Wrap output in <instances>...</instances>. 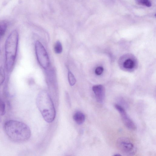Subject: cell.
Segmentation results:
<instances>
[{
	"instance_id": "cell-14",
	"label": "cell",
	"mask_w": 156,
	"mask_h": 156,
	"mask_svg": "<svg viewBox=\"0 0 156 156\" xmlns=\"http://www.w3.org/2000/svg\"><path fill=\"white\" fill-rule=\"evenodd\" d=\"M7 26L6 23L5 22H2L0 23V28L2 36L5 33Z\"/></svg>"
},
{
	"instance_id": "cell-17",
	"label": "cell",
	"mask_w": 156,
	"mask_h": 156,
	"mask_svg": "<svg viewBox=\"0 0 156 156\" xmlns=\"http://www.w3.org/2000/svg\"><path fill=\"white\" fill-rule=\"evenodd\" d=\"M2 34L1 29L0 28V56L1 55V47H0V41H1V37L2 36Z\"/></svg>"
},
{
	"instance_id": "cell-3",
	"label": "cell",
	"mask_w": 156,
	"mask_h": 156,
	"mask_svg": "<svg viewBox=\"0 0 156 156\" xmlns=\"http://www.w3.org/2000/svg\"><path fill=\"white\" fill-rule=\"evenodd\" d=\"M19 34L16 30L11 32L6 40L5 44V66L7 71L12 70L16 58Z\"/></svg>"
},
{
	"instance_id": "cell-15",
	"label": "cell",
	"mask_w": 156,
	"mask_h": 156,
	"mask_svg": "<svg viewBox=\"0 0 156 156\" xmlns=\"http://www.w3.org/2000/svg\"><path fill=\"white\" fill-rule=\"evenodd\" d=\"M5 73L3 69L0 67V86L3 83L5 79Z\"/></svg>"
},
{
	"instance_id": "cell-16",
	"label": "cell",
	"mask_w": 156,
	"mask_h": 156,
	"mask_svg": "<svg viewBox=\"0 0 156 156\" xmlns=\"http://www.w3.org/2000/svg\"><path fill=\"white\" fill-rule=\"evenodd\" d=\"M104 71L103 68L101 66L98 67L95 69V74L98 75H100L102 74Z\"/></svg>"
},
{
	"instance_id": "cell-13",
	"label": "cell",
	"mask_w": 156,
	"mask_h": 156,
	"mask_svg": "<svg viewBox=\"0 0 156 156\" xmlns=\"http://www.w3.org/2000/svg\"><path fill=\"white\" fill-rule=\"evenodd\" d=\"M139 4L149 7L151 6V4L149 0H136Z\"/></svg>"
},
{
	"instance_id": "cell-11",
	"label": "cell",
	"mask_w": 156,
	"mask_h": 156,
	"mask_svg": "<svg viewBox=\"0 0 156 156\" xmlns=\"http://www.w3.org/2000/svg\"><path fill=\"white\" fill-rule=\"evenodd\" d=\"M68 78L69 83L71 86L74 85L76 83V79L73 73L69 71L68 74Z\"/></svg>"
},
{
	"instance_id": "cell-6",
	"label": "cell",
	"mask_w": 156,
	"mask_h": 156,
	"mask_svg": "<svg viewBox=\"0 0 156 156\" xmlns=\"http://www.w3.org/2000/svg\"><path fill=\"white\" fill-rule=\"evenodd\" d=\"M116 145L120 152L126 155H133L136 152V149L133 144L127 137H122L118 139Z\"/></svg>"
},
{
	"instance_id": "cell-7",
	"label": "cell",
	"mask_w": 156,
	"mask_h": 156,
	"mask_svg": "<svg viewBox=\"0 0 156 156\" xmlns=\"http://www.w3.org/2000/svg\"><path fill=\"white\" fill-rule=\"evenodd\" d=\"M115 108L120 114L122 120L125 126L129 129L134 130L136 126L127 114L124 108L121 105L116 104Z\"/></svg>"
},
{
	"instance_id": "cell-8",
	"label": "cell",
	"mask_w": 156,
	"mask_h": 156,
	"mask_svg": "<svg viewBox=\"0 0 156 156\" xmlns=\"http://www.w3.org/2000/svg\"><path fill=\"white\" fill-rule=\"evenodd\" d=\"M92 90L95 94L97 101L100 103H103L105 99V90L101 85H96L92 87Z\"/></svg>"
},
{
	"instance_id": "cell-5",
	"label": "cell",
	"mask_w": 156,
	"mask_h": 156,
	"mask_svg": "<svg viewBox=\"0 0 156 156\" xmlns=\"http://www.w3.org/2000/svg\"><path fill=\"white\" fill-rule=\"evenodd\" d=\"M35 50L39 64L44 69H46L49 66V58L44 47L39 41H36L35 43Z\"/></svg>"
},
{
	"instance_id": "cell-12",
	"label": "cell",
	"mask_w": 156,
	"mask_h": 156,
	"mask_svg": "<svg viewBox=\"0 0 156 156\" xmlns=\"http://www.w3.org/2000/svg\"><path fill=\"white\" fill-rule=\"evenodd\" d=\"M5 102L0 98V115H3L5 112Z\"/></svg>"
},
{
	"instance_id": "cell-10",
	"label": "cell",
	"mask_w": 156,
	"mask_h": 156,
	"mask_svg": "<svg viewBox=\"0 0 156 156\" xmlns=\"http://www.w3.org/2000/svg\"><path fill=\"white\" fill-rule=\"evenodd\" d=\"M54 51L57 54H60L62 51V47L61 43L59 41H57L55 45Z\"/></svg>"
},
{
	"instance_id": "cell-1",
	"label": "cell",
	"mask_w": 156,
	"mask_h": 156,
	"mask_svg": "<svg viewBox=\"0 0 156 156\" xmlns=\"http://www.w3.org/2000/svg\"><path fill=\"white\" fill-rule=\"evenodd\" d=\"M5 132L12 141L22 142L27 140L31 136L29 127L25 123L15 120H10L5 124Z\"/></svg>"
},
{
	"instance_id": "cell-18",
	"label": "cell",
	"mask_w": 156,
	"mask_h": 156,
	"mask_svg": "<svg viewBox=\"0 0 156 156\" xmlns=\"http://www.w3.org/2000/svg\"><path fill=\"white\" fill-rule=\"evenodd\" d=\"M114 155H115H115H117V156L118 155V156H119V155H120V154H114Z\"/></svg>"
},
{
	"instance_id": "cell-2",
	"label": "cell",
	"mask_w": 156,
	"mask_h": 156,
	"mask_svg": "<svg viewBox=\"0 0 156 156\" xmlns=\"http://www.w3.org/2000/svg\"><path fill=\"white\" fill-rule=\"evenodd\" d=\"M37 106L44 119L48 123L54 120L56 111L53 101L46 91H43L38 95L36 100Z\"/></svg>"
},
{
	"instance_id": "cell-4",
	"label": "cell",
	"mask_w": 156,
	"mask_h": 156,
	"mask_svg": "<svg viewBox=\"0 0 156 156\" xmlns=\"http://www.w3.org/2000/svg\"><path fill=\"white\" fill-rule=\"evenodd\" d=\"M119 64L120 68L124 71L133 72L138 66V62L133 55L128 54L122 56L119 59Z\"/></svg>"
},
{
	"instance_id": "cell-9",
	"label": "cell",
	"mask_w": 156,
	"mask_h": 156,
	"mask_svg": "<svg viewBox=\"0 0 156 156\" xmlns=\"http://www.w3.org/2000/svg\"><path fill=\"white\" fill-rule=\"evenodd\" d=\"M73 118L76 123L80 125L83 124L84 122L85 116L82 112L80 111H77L74 114Z\"/></svg>"
}]
</instances>
